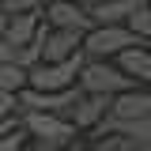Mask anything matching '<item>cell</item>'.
<instances>
[{
  "label": "cell",
  "mask_w": 151,
  "mask_h": 151,
  "mask_svg": "<svg viewBox=\"0 0 151 151\" xmlns=\"http://www.w3.org/2000/svg\"><path fill=\"white\" fill-rule=\"evenodd\" d=\"M144 4L147 0H91L87 12H91L94 23H129V15Z\"/></svg>",
  "instance_id": "cell-11"
},
{
  "label": "cell",
  "mask_w": 151,
  "mask_h": 151,
  "mask_svg": "<svg viewBox=\"0 0 151 151\" xmlns=\"http://www.w3.org/2000/svg\"><path fill=\"white\" fill-rule=\"evenodd\" d=\"M0 8L8 15H15V12H38V8H45V0H0Z\"/></svg>",
  "instance_id": "cell-14"
},
{
  "label": "cell",
  "mask_w": 151,
  "mask_h": 151,
  "mask_svg": "<svg viewBox=\"0 0 151 151\" xmlns=\"http://www.w3.org/2000/svg\"><path fill=\"white\" fill-rule=\"evenodd\" d=\"M110 113H113V117H147V113H151V87L136 83V87H129V91L113 94Z\"/></svg>",
  "instance_id": "cell-8"
},
{
  "label": "cell",
  "mask_w": 151,
  "mask_h": 151,
  "mask_svg": "<svg viewBox=\"0 0 151 151\" xmlns=\"http://www.w3.org/2000/svg\"><path fill=\"white\" fill-rule=\"evenodd\" d=\"M136 42H144V38H136V30L129 23H94L83 34V53L87 57H117L121 49H129Z\"/></svg>",
  "instance_id": "cell-4"
},
{
  "label": "cell",
  "mask_w": 151,
  "mask_h": 151,
  "mask_svg": "<svg viewBox=\"0 0 151 151\" xmlns=\"http://www.w3.org/2000/svg\"><path fill=\"white\" fill-rule=\"evenodd\" d=\"M83 60H87L83 49L72 53V57H64V60H38V64L27 68V83H30V87H42V91L76 87V83H79V72H83Z\"/></svg>",
  "instance_id": "cell-2"
},
{
  "label": "cell",
  "mask_w": 151,
  "mask_h": 151,
  "mask_svg": "<svg viewBox=\"0 0 151 151\" xmlns=\"http://www.w3.org/2000/svg\"><path fill=\"white\" fill-rule=\"evenodd\" d=\"M42 23H45L42 8L38 12H15V15H8V23H4V34H8V42H15V45H30L38 38V30H42Z\"/></svg>",
  "instance_id": "cell-10"
},
{
  "label": "cell",
  "mask_w": 151,
  "mask_h": 151,
  "mask_svg": "<svg viewBox=\"0 0 151 151\" xmlns=\"http://www.w3.org/2000/svg\"><path fill=\"white\" fill-rule=\"evenodd\" d=\"M110 106H113V94H102V91H79L76 106L68 110V117L76 121V129H79V132H94L102 121H106Z\"/></svg>",
  "instance_id": "cell-6"
},
{
  "label": "cell",
  "mask_w": 151,
  "mask_h": 151,
  "mask_svg": "<svg viewBox=\"0 0 151 151\" xmlns=\"http://www.w3.org/2000/svg\"><path fill=\"white\" fill-rule=\"evenodd\" d=\"M79 87L83 91H102V94H121L129 87H136V79L121 64H110V57H87L83 72H79Z\"/></svg>",
  "instance_id": "cell-3"
},
{
  "label": "cell",
  "mask_w": 151,
  "mask_h": 151,
  "mask_svg": "<svg viewBox=\"0 0 151 151\" xmlns=\"http://www.w3.org/2000/svg\"><path fill=\"white\" fill-rule=\"evenodd\" d=\"M19 53H23V45L8 42V34L0 30V60H19Z\"/></svg>",
  "instance_id": "cell-16"
},
{
  "label": "cell",
  "mask_w": 151,
  "mask_h": 151,
  "mask_svg": "<svg viewBox=\"0 0 151 151\" xmlns=\"http://www.w3.org/2000/svg\"><path fill=\"white\" fill-rule=\"evenodd\" d=\"M23 117V129L34 136V144L42 151H60V147H68L76 140V121L68 117V113H53V110H19Z\"/></svg>",
  "instance_id": "cell-1"
},
{
  "label": "cell",
  "mask_w": 151,
  "mask_h": 151,
  "mask_svg": "<svg viewBox=\"0 0 151 151\" xmlns=\"http://www.w3.org/2000/svg\"><path fill=\"white\" fill-rule=\"evenodd\" d=\"M4 23H8V12H4V8H0V30H4Z\"/></svg>",
  "instance_id": "cell-17"
},
{
  "label": "cell",
  "mask_w": 151,
  "mask_h": 151,
  "mask_svg": "<svg viewBox=\"0 0 151 151\" xmlns=\"http://www.w3.org/2000/svg\"><path fill=\"white\" fill-rule=\"evenodd\" d=\"M113 60H117L136 83L151 87V49H147V42H136V45H129V49H121Z\"/></svg>",
  "instance_id": "cell-9"
},
{
  "label": "cell",
  "mask_w": 151,
  "mask_h": 151,
  "mask_svg": "<svg viewBox=\"0 0 151 151\" xmlns=\"http://www.w3.org/2000/svg\"><path fill=\"white\" fill-rule=\"evenodd\" d=\"M15 113H19V91L0 87V117H15Z\"/></svg>",
  "instance_id": "cell-15"
},
{
  "label": "cell",
  "mask_w": 151,
  "mask_h": 151,
  "mask_svg": "<svg viewBox=\"0 0 151 151\" xmlns=\"http://www.w3.org/2000/svg\"><path fill=\"white\" fill-rule=\"evenodd\" d=\"M129 27L136 30V38H144V42L151 45V4H144V8L132 12V15H129Z\"/></svg>",
  "instance_id": "cell-13"
},
{
  "label": "cell",
  "mask_w": 151,
  "mask_h": 151,
  "mask_svg": "<svg viewBox=\"0 0 151 151\" xmlns=\"http://www.w3.org/2000/svg\"><path fill=\"white\" fill-rule=\"evenodd\" d=\"M0 87L4 91H23L27 87V68L19 60H0Z\"/></svg>",
  "instance_id": "cell-12"
},
{
  "label": "cell",
  "mask_w": 151,
  "mask_h": 151,
  "mask_svg": "<svg viewBox=\"0 0 151 151\" xmlns=\"http://www.w3.org/2000/svg\"><path fill=\"white\" fill-rule=\"evenodd\" d=\"M38 49V60H64V57H72L83 49V30H68V27H49V23H42V30L38 38L30 42Z\"/></svg>",
  "instance_id": "cell-5"
},
{
  "label": "cell",
  "mask_w": 151,
  "mask_h": 151,
  "mask_svg": "<svg viewBox=\"0 0 151 151\" xmlns=\"http://www.w3.org/2000/svg\"><path fill=\"white\" fill-rule=\"evenodd\" d=\"M42 15H45L49 27H68V30H83V34L94 27V19H91L83 0H45Z\"/></svg>",
  "instance_id": "cell-7"
}]
</instances>
